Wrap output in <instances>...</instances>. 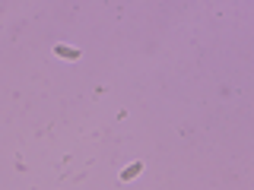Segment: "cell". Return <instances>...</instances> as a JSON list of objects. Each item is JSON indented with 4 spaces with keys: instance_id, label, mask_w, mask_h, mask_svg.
I'll return each instance as SVG.
<instances>
[{
    "instance_id": "obj_1",
    "label": "cell",
    "mask_w": 254,
    "mask_h": 190,
    "mask_svg": "<svg viewBox=\"0 0 254 190\" xmlns=\"http://www.w3.org/2000/svg\"><path fill=\"white\" fill-rule=\"evenodd\" d=\"M54 54L61 60H79V51H76V48H70V45H54Z\"/></svg>"
},
{
    "instance_id": "obj_2",
    "label": "cell",
    "mask_w": 254,
    "mask_h": 190,
    "mask_svg": "<svg viewBox=\"0 0 254 190\" xmlns=\"http://www.w3.org/2000/svg\"><path fill=\"white\" fill-rule=\"evenodd\" d=\"M140 171H143V165H140V162H133V165H127L124 171H121V181H133Z\"/></svg>"
}]
</instances>
